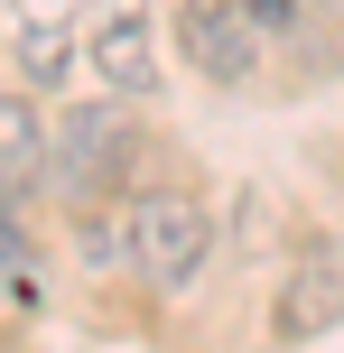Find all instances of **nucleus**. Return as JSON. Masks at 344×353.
I'll use <instances>...</instances> for the list:
<instances>
[{"label": "nucleus", "mask_w": 344, "mask_h": 353, "mask_svg": "<svg viewBox=\"0 0 344 353\" xmlns=\"http://www.w3.org/2000/svg\"><path fill=\"white\" fill-rule=\"evenodd\" d=\"M177 56L205 74V84L242 93L261 74V28L233 10V0H186V10H177Z\"/></svg>", "instance_id": "nucleus-4"}, {"label": "nucleus", "mask_w": 344, "mask_h": 353, "mask_svg": "<svg viewBox=\"0 0 344 353\" xmlns=\"http://www.w3.org/2000/svg\"><path fill=\"white\" fill-rule=\"evenodd\" d=\"M130 270H140L159 298H186L214 261V214L196 186H130Z\"/></svg>", "instance_id": "nucleus-2"}, {"label": "nucleus", "mask_w": 344, "mask_h": 353, "mask_svg": "<svg viewBox=\"0 0 344 353\" xmlns=\"http://www.w3.org/2000/svg\"><path fill=\"white\" fill-rule=\"evenodd\" d=\"M93 65H103V84L121 93V103H149V93H159V56H149V19H140V10L103 19V37H93Z\"/></svg>", "instance_id": "nucleus-5"}, {"label": "nucleus", "mask_w": 344, "mask_h": 353, "mask_svg": "<svg viewBox=\"0 0 344 353\" xmlns=\"http://www.w3.org/2000/svg\"><path fill=\"white\" fill-rule=\"evenodd\" d=\"M270 335L279 344H316L344 335V232H307L279 270V298H270Z\"/></svg>", "instance_id": "nucleus-3"}, {"label": "nucleus", "mask_w": 344, "mask_h": 353, "mask_svg": "<svg viewBox=\"0 0 344 353\" xmlns=\"http://www.w3.org/2000/svg\"><path fill=\"white\" fill-rule=\"evenodd\" d=\"M233 10L252 19V28H261V47H270V37H289V28H307V19L326 10V0H233Z\"/></svg>", "instance_id": "nucleus-9"}, {"label": "nucleus", "mask_w": 344, "mask_h": 353, "mask_svg": "<svg viewBox=\"0 0 344 353\" xmlns=\"http://www.w3.org/2000/svg\"><path fill=\"white\" fill-rule=\"evenodd\" d=\"M130 159H140V121H130L121 103H74L47 121V159H37V176H47L56 205H112V195L130 186Z\"/></svg>", "instance_id": "nucleus-1"}, {"label": "nucleus", "mask_w": 344, "mask_h": 353, "mask_svg": "<svg viewBox=\"0 0 344 353\" xmlns=\"http://www.w3.org/2000/svg\"><path fill=\"white\" fill-rule=\"evenodd\" d=\"M37 159H47V121H37V103H28V93H0V176L28 186Z\"/></svg>", "instance_id": "nucleus-6"}, {"label": "nucleus", "mask_w": 344, "mask_h": 353, "mask_svg": "<svg viewBox=\"0 0 344 353\" xmlns=\"http://www.w3.org/2000/svg\"><path fill=\"white\" fill-rule=\"evenodd\" d=\"M37 242H28V223H19V205H0V288L10 298H37Z\"/></svg>", "instance_id": "nucleus-7"}, {"label": "nucleus", "mask_w": 344, "mask_h": 353, "mask_svg": "<svg viewBox=\"0 0 344 353\" xmlns=\"http://www.w3.org/2000/svg\"><path fill=\"white\" fill-rule=\"evenodd\" d=\"M19 74H28V84H56V74H65V37H56V19H28V37H19Z\"/></svg>", "instance_id": "nucleus-8"}]
</instances>
